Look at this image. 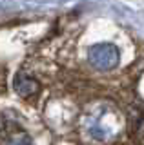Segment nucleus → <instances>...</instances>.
<instances>
[{
    "label": "nucleus",
    "instance_id": "1",
    "mask_svg": "<svg viewBox=\"0 0 144 145\" xmlns=\"http://www.w3.org/2000/svg\"><path fill=\"white\" fill-rule=\"evenodd\" d=\"M91 62L100 69H110L119 62V51L110 44H100L91 49Z\"/></svg>",
    "mask_w": 144,
    "mask_h": 145
}]
</instances>
